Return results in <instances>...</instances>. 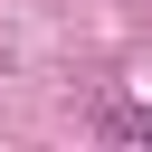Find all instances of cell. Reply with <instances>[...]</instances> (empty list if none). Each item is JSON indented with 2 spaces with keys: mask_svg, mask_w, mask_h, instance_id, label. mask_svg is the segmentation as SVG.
Returning a JSON list of instances; mask_svg holds the SVG:
<instances>
[{
  "mask_svg": "<svg viewBox=\"0 0 152 152\" xmlns=\"http://www.w3.org/2000/svg\"><path fill=\"white\" fill-rule=\"evenodd\" d=\"M104 133H133V142H152V114H104Z\"/></svg>",
  "mask_w": 152,
  "mask_h": 152,
  "instance_id": "6da1fadb",
  "label": "cell"
}]
</instances>
